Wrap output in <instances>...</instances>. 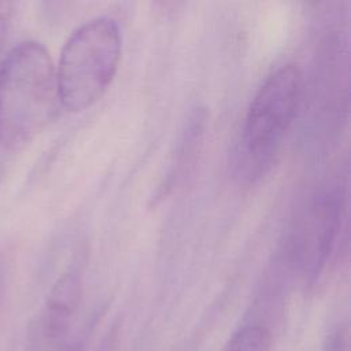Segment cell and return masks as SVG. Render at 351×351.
<instances>
[{"label": "cell", "instance_id": "cell-3", "mask_svg": "<svg viewBox=\"0 0 351 351\" xmlns=\"http://www.w3.org/2000/svg\"><path fill=\"white\" fill-rule=\"evenodd\" d=\"M303 75L296 63L274 70L255 93L243 126L241 148L245 160L263 169L278 151L299 107Z\"/></svg>", "mask_w": 351, "mask_h": 351}, {"label": "cell", "instance_id": "cell-6", "mask_svg": "<svg viewBox=\"0 0 351 351\" xmlns=\"http://www.w3.org/2000/svg\"><path fill=\"white\" fill-rule=\"evenodd\" d=\"M14 12H15V3L0 0V56L4 51L5 43L10 34Z\"/></svg>", "mask_w": 351, "mask_h": 351}, {"label": "cell", "instance_id": "cell-1", "mask_svg": "<svg viewBox=\"0 0 351 351\" xmlns=\"http://www.w3.org/2000/svg\"><path fill=\"white\" fill-rule=\"evenodd\" d=\"M59 103L56 71L48 49L22 41L0 62V144L27 145L52 121Z\"/></svg>", "mask_w": 351, "mask_h": 351}, {"label": "cell", "instance_id": "cell-2", "mask_svg": "<svg viewBox=\"0 0 351 351\" xmlns=\"http://www.w3.org/2000/svg\"><path fill=\"white\" fill-rule=\"evenodd\" d=\"M121 52V32L112 18L99 16L78 26L55 69L59 103L69 111H81L99 100L118 71Z\"/></svg>", "mask_w": 351, "mask_h": 351}, {"label": "cell", "instance_id": "cell-7", "mask_svg": "<svg viewBox=\"0 0 351 351\" xmlns=\"http://www.w3.org/2000/svg\"><path fill=\"white\" fill-rule=\"evenodd\" d=\"M322 351H350L348 330L344 326H339L332 330L322 347Z\"/></svg>", "mask_w": 351, "mask_h": 351}, {"label": "cell", "instance_id": "cell-4", "mask_svg": "<svg viewBox=\"0 0 351 351\" xmlns=\"http://www.w3.org/2000/svg\"><path fill=\"white\" fill-rule=\"evenodd\" d=\"M343 213V195L339 189L321 193L310 207L302 230L300 252L303 265L317 274L325 265L337 237Z\"/></svg>", "mask_w": 351, "mask_h": 351}, {"label": "cell", "instance_id": "cell-5", "mask_svg": "<svg viewBox=\"0 0 351 351\" xmlns=\"http://www.w3.org/2000/svg\"><path fill=\"white\" fill-rule=\"evenodd\" d=\"M270 332L262 325H244L225 344L222 351H270Z\"/></svg>", "mask_w": 351, "mask_h": 351}]
</instances>
